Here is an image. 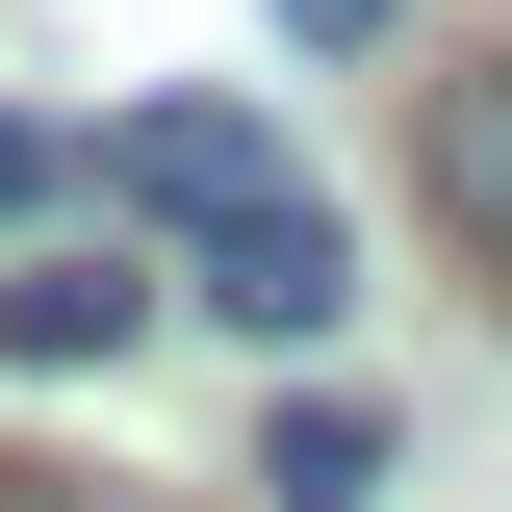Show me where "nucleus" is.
Masks as SVG:
<instances>
[{
    "instance_id": "f257e3e1",
    "label": "nucleus",
    "mask_w": 512,
    "mask_h": 512,
    "mask_svg": "<svg viewBox=\"0 0 512 512\" xmlns=\"http://www.w3.org/2000/svg\"><path fill=\"white\" fill-rule=\"evenodd\" d=\"M103 205H154L180 256H231V231H282L308 180H282V128H256V103H128V128H103Z\"/></svg>"
},
{
    "instance_id": "f03ea898",
    "label": "nucleus",
    "mask_w": 512,
    "mask_h": 512,
    "mask_svg": "<svg viewBox=\"0 0 512 512\" xmlns=\"http://www.w3.org/2000/svg\"><path fill=\"white\" fill-rule=\"evenodd\" d=\"M180 308H231L256 359H333V308H359V231H333V205H282V231H231V256H205Z\"/></svg>"
},
{
    "instance_id": "7ed1b4c3",
    "label": "nucleus",
    "mask_w": 512,
    "mask_h": 512,
    "mask_svg": "<svg viewBox=\"0 0 512 512\" xmlns=\"http://www.w3.org/2000/svg\"><path fill=\"white\" fill-rule=\"evenodd\" d=\"M128 333H154V282H128V256H52V282H0V359H26V384L128 359Z\"/></svg>"
},
{
    "instance_id": "20e7f679",
    "label": "nucleus",
    "mask_w": 512,
    "mask_h": 512,
    "mask_svg": "<svg viewBox=\"0 0 512 512\" xmlns=\"http://www.w3.org/2000/svg\"><path fill=\"white\" fill-rule=\"evenodd\" d=\"M256 487H282V512H384V410H359V384H282Z\"/></svg>"
},
{
    "instance_id": "39448f33",
    "label": "nucleus",
    "mask_w": 512,
    "mask_h": 512,
    "mask_svg": "<svg viewBox=\"0 0 512 512\" xmlns=\"http://www.w3.org/2000/svg\"><path fill=\"white\" fill-rule=\"evenodd\" d=\"M436 180H461V205L512 231V77H487V103H436Z\"/></svg>"
},
{
    "instance_id": "423d86ee",
    "label": "nucleus",
    "mask_w": 512,
    "mask_h": 512,
    "mask_svg": "<svg viewBox=\"0 0 512 512\" xmlns=\"http://www.w3.org/2000/svg\"><path fill=\"white\" fill-rule=\"evenodd\" d=\"M52 205H77V154H52L26 103H0V231H52Z\"/></svg>"
},
{
    "instance_id": "0eeeda50",
    "label": "nucleus",
    "mask_w": 512,
    "mask_h": 512,
    "mask_svg": "<svg viewBox=\"0 0 512 512\" xmlns=\"http://www.w3.org/2000/svg\"><path fill=\"white\" fill-rule=\"evenodd\" d=\"M282 26H308V52H384V0H282Z\"/></svg>"
},
{
    "instance_id": "6e6552de",
    "label": "nucleus",
    "mask_w": 512,
    "mask_h": 512,
    "mask_svg": "<svg viewBox=\"0 0 512 512\" xmlns=\"http://www.w3.org/2000/svg\"><path fill=\"white\" fill-rule=\"evenodd\" d=\"M0 512H128V487H0Z\"/></svg>"
}]
</instances>
